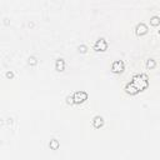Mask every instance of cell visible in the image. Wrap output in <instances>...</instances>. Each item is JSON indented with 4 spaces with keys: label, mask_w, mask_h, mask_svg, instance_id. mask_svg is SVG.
Here are the masks:
<instances>
[{
    "label": "cell",
    "mask_w": 160,
    "mask_h": 160,
    "mask_svg": "<svg viewBox=\"0 0 160 160\" xmlns=\"http://www.w3.org/2000/svg\"><path fill=\"white\" fill-rule=\"evenodd\" d=\"M49 146H50V149H53V150H58L59 146H60V143H59V140H56V139H52L50 143H49Z\"/></svg>",
    "instance_id": "9"
},
{
    "label": "cell",
    "mask_w": 160,
    "mask_h": 160,
    "mask_svg": "<svg viewBox=\"0 0 160 160\" xmlns=\"http://www.w3.org/2000/svg\"><path fill=\"white\" fill-rule=\"evenodd\" d=\"M124 69H125V65H124V61L123 60H115L113 63V65H111V70H113V73H115V74L123 73Z\"/></svg>",
    "instance_id": "4"
},
{
    "label": "cell",
    "mask_w": 160,
    "mask_h": 160,
    "mask_svg": "<svg viewBox=\"0 0 160 160\" xmlns=\"http://www.w3.org/2000/svg\"><path fill=\"white\" fill-rule=\"evenodd\" d=\"M135 33H137V35H139V36L145 35V34L148 33V26H146L144 23H139L137 25V28H135Z\"/></svg>",
    "instance_id": "5"
},
{
    "label": "cell",
    "mask_w": 160,
    "mask_h": 160,
    "mask_svg": "<svg viewBox=\"0 0 160 160\" xmlns=\"http://www.w3.org/2000/svg\"><path fill=\"white\" fill-rule=\"evenodd\" d=\"M73 98H74V103L75 104H81L85 100H88V94L85 91H75Z\"/></svg>",
    "instance_id": "3"
},
{
    "label": "cell",
    "mask_w": 160,
    "mask_h": 160,
    "mask_svg": "<svg viewBox=\"0 0 160 160\" xmlns=\"http://www.w3.org/2000/svg\"><path fill=\"white\" fill-rule=\"evenodd\" d=\"M66 103H68V104H70V105L75 104V103H74V98H73V95H71V96H68V98H66Z\"/></svg>",
    "instance_id": "14"
},
{
    "label": "cell",
    "mask_w": 160,
    "mask_h": 160,
    "mask_svg": "<svg viewBox=\"0 0 160 160\" xmlns=\"http://www.w3.org/2000/svg\"><path fill=\"white\" fill-rule=\"evenodd\" d=\"M6 78H9V79L14 78V73H13V71H8V73H6Z\"/></svg>",
    "instance_id": "15"
},
{
    "label": "cell",
    "mask_w": 160,
    "mask_h": 160,
    "mask_svg": "<svg viewBox=\"0 0 160 160\" xmlns=\"http://www.w3.org/2000/svg\"><path fill=\"white\" fill-rule=\"evenodd\" d=\"M131 83L135 85V88L139 91H143L149 86V76L146 74H139V75H135L133 78Z\"/></svg>",
    "instance_id": "1"
},
{
    "label": "cell",
    "mask_w": 160,
    "mask_h": 160,
    "mask_svg": "<svg viewBox=\"0 0 160 160\" xmlns=\"http://www.w3.org/2000/svg\"><path fill=\"white\" fill-rule=\"evenodd\" d=\"M106 49H108V43H106V40H105L104 38H100V39H98L96 42H95V44H94V50L95 52H105Z\"/></svg>",
    "instance_id": "2"
},
{
    "label": "cell",
    "mask_w": 160,
    "mask_h": 160,
    "mask_svg": "<svg viewBox=\"0 0 160 160\" xmlns=\"http://www.w3.org/2000/svg\"><path fill=\"white\" fill-rule=\"evenodd\" d=\"M150 24L153 26L160 25V18H159V16H151V18H150Z\"/></svg>",
    "instance_id": "10"
},
{
    "label": "cell",
    "mask_w": 160,
    "mask_h": 160,
    "mask_svg": "<svg viewBox=\"0 0 160 160\" xmlns=\"http://www.w3.org/2000/svg\"><path fill=\"white\" fill-rule=\"evenodd\" d=\"M55 69L58 71H64V69H65V61H64V59H58L55 61Z\"/></svg>",
    "instance_id": "8"
},
{
    "label": "cell",
    "mask_w": 160,
    "mask_h": 160,
    "mask_svg": "<svg viewBox=\"0 0 160 160\" xmlns=\"http://www.w3.org/2000/svg\"><path fill=\"white\" fill-rule=\"evenodd\" d=\"M125 91H127L128 94H130V95H135V94H138L139 93V90L135 88V85L131 83H128L127 84V86H125Z\"/></svg>",
    "instance_id": "6"
},
{
    "label": "cell",
    "mask_w": 160,
    "mask_h": 160,
    "mask_svg": "<svg viewBox=\"0 0 160 160\" xmlns=\"http://www.w3.org/2000/svg\"><path fill=\"white\" fill-rule=\"evenodd\" d=\"M155 65H156V63H155L154 59H148L146 60V68H148V69H154Z\"/></svg>",
    "instance_id": "11"
},
{
    "label": "cell",
    "mask_w": 160,
    "mask_h": 160,
    "mask_svg": "<svg viewBox=\"0 0 160 160\" xmlns=\"http://www.w3.org/2000/svg\"><path fill=\"white\" fill-rule=\"evenodd\" d=\"M93 125H94V128H96V129H99L101 128L104 125V119L103 116H100V115H96L94 119H93Z\"/></svg>",
    "instance_id": "7"
},
{
    "label": "cell",
    "mask_w": 160,
    "mask_h": 160,
    "mask_svg": "<svg viewBox=\"0 0 160 160\" xmlns=\"http://www.w3.org/2000/svg\"><path fill=\"white\" fill-rule=\"evenodd\" d=\"M28 63H29V65H36V63H38V60H36V58L35 56H30L29 58V60H28Z\"/></svg>",
    "instance_id": "12"
},
{
    "label": "cell",
    "mask_w": 160,
    "mask_h": 160,
    "mask_svg": "<svg viewBox=\"0 0 160 160\" xmlns=\"http://www.w3.org/2000/svg\"><path fill=\"white\" fill-rule=\"evenodd\" d=\"M78 49H79V52L81 54H85V53H86V50H88V48L85 46V45H79V48H78Z\"/></svg>",
    "instance_id": "13"
}]
</instances>
